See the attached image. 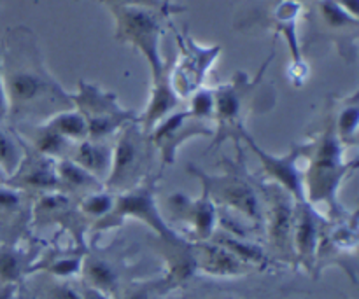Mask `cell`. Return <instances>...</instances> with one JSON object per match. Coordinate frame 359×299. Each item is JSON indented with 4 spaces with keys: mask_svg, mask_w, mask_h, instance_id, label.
I'll return each instance as SVG.
<instances>
[{
    "mask_svg": "<svg viewBox=\"0 0 359 299\" xmlns=\"http://www.w3.org/2000/svg\"><path fill=\"white\" fill-rule=\"evenodd\" d=\"M154 147L160 156L161 170L172 167L177 160V153L186 142L193 139H202V137H214V125L200 119L193 118L186 111H175L170 116L158 123L149 133Z\"/></svg>",
    "mask_w": 359,
    "mask_h": 299,
    "instance_id": "cell-9",
    "label": "cell"
},
{
    "mask_svg": "<svg viewBox=\"0 0 359 299\" xmlns=\"http://www.w3.org/2000/svg\"><path fill=\"white\" fill-rule=\"evenodd\" d=\"M114 193L107 191V189H100V191L84 196L83 200L77 202V205H79V212L83 214L90 223L95 224L111 214L112 207H114Z\"/></svg>",
    "mask_w": 359,
    "mask_h": 299,
    "instance_id": "cell-29",
    "label": "cell"
},
{
    "mask_svg": "<svg viewBox=\"0 0 359 299\" xmlns=\"http://www.w3.org/2000/svg\"><path fill=\"white\" fill-rule=\"evenodd\" d=\"M21 146H23V156L13 175L7 177V184L13 186L14 189H20L32 198L44 193L58 191L56 160L37 153L28 147L23 140H21Z\"/></svg>",
    "mask_w": 359,
    "mask_h": 299,
    "instance_id": "cell-13",
    "label": "cell"
},
{
    "mask_svg": "<svg viewBox=\"0 0 359 299\" xmlns=\"http://www.w3.org/2000/svg\"><path fill=\"white\" fill-rule=\"evenodd\" d=\"M72 104L86 119L88 139L91 140H114L123 126L139 121V114L123 107L114 93L84 81L72 95Z\"/></svg>",
    "mask_w": 359,
    "mask_h": 299,
    "instance_id": "cell-7",
    "label": "cell"
},
{
    "mask_svg": "<svg viewBox=\"0 0 359 299\" xmlns=\"http://www.w3.org/2000/svg\"><path fill=\"white\" fill-rule=\"evenodd\" d=\"M56 177H58V191L77 202L91 193L105 189L100 181H97L93 175L88 174L84 168H81L69 158L56 161Z\"/></svg>",
    "mask_w": 359,
    "mask_h": 299,
    "instance_id": "cell-20",
    "label": "cell"
},
{
    "mask_svg": "<svg viewBox=\"0 0 359 299\" xmlns=\"http://www.w3.org/2000/svg\"><path fill=\"white\" fill-rule=\"evenodd\" d=\"M0 56L11 125H37L74 109L72 95L63 90L42 62L34 32L27 27L7 32Z\"/></svg>",
    "mask_w": 359,
    "mask_h": 299,
    "instance_id": "cell-1",
    "label": "cell"
},
{
    "mask_svg": "<svg viewBox=\"0 0 359 299\" xmlns=\"http://www.w3.org/2000/svg\"><path fill=\"white\" fill-rule=\"evenodd\" d=\"M160 163V156L151 135L144 132L139 121L128 123L112 140L111 174L104 182L107 191L125 193L142 184L154 174V167Z\"/></svg>",
    "mask_w": 359,
    "mask_h": 299,
    "instance_id": "cell-4",
    "label": "cell"
},
{
    "mask_svg": "<svg viewBox=\"0 0 359 299\" xmlns=\"http://www.w3.org/2000/svg\"><path fill=\"white\" fill-rule=\"evenodd\" d=\"M258 193L262 196L263 226L266 240L273 251L280 256H293V223L294 200L283 188L269 181H256Z\"/></svg>",
    "mask_w": 359,
    "mask_h": 299,
    "instance_id": "cell-8",
    "label": "cell"
},
{
    "mask_svg": "<svg viewBox=\"0 0 359 299\" xmlns=\"http://www.w3.org/2000/svg\"><path fill=\"white\" fill-rule=\"evenodd\" d=\"M116 20V39L132 44L147 60L153 79L161 76L165 62L161 58L163 16L168 13L147 7H111Z\"/></svg>",
    "mask_w": 359,
    "mask_h": 299,
    "instance_id": "cell-6",
    "label": "cell"
},
{
    "mask_svg": "<svg viewBox=\"0 0 359 299\" xmlns=\"http://www.w3.org/2000/svg\"><path fill=\"white\" fill-rule=\"evenodd\" d=\"M163 287L168 289L165 280L160 284H137V286H132L130 289H126L123 293L121 299H158V293L163 291Z\"/></svg>",
    "mask_w": 359,
    "mask_h": 299,
    "instance_id": "cell-34",
    "label": "cell"
},
{
    "mask_svg": "<svg viewBox=\"0 0 359 299\" xmlns=\"http://www.w3.org/2000/svg\"><path fill=\"white\" fill-rule=\"evenodd\" d=\"M30 270V259L20 247L11 244L0 245V286L18 284Z\"/></svg>",
    "mask_w": 359,
    "mask_h": 299,
    "instance_id": "cell-23",
    "label": "cell"
},
{
    "mask_svg": "<svg viewBox=\"0 0 359 299\" xmlns=\"http://www.w3.org/2000/svg\"><path fill=\"white\" fill-rule=\"evenodd\" d=\"M342 9H346L351 16L358 18V0H335Z\"/></svg>",
    "mask_w": 359,
    "mask_h": 299,
    "instance_id": "cell-38",
    "label": "cell"
},
{
    "mask_svg": "<svg viewBox=\"0 0 359 299\" xmlns=\"http://www.w3.org/2000/svg\"><path fill=\"white\" fill-rule=\"evenodd\" d=\"M69 160H72L104 184L111 174L112 140L86 139L83 142H77Z\"/></svg>",
    "mask_w": 359,
    "mask_h": 299,
    "instance_id": "cell-19",
    "label": "cell"
},
{
    "mask_svg": "<svg viewBox=\"0 0 359 299\" xmlns=\"http://www.w3.org/2000/svg\"><path fill=\"white\" fill-rule=\"evenodd\" d=\"M42 299H81V289L70 284V280L53 279L51 284L42 291Z\"/></svg>",
    "mask_w": 359,
    "mask_h": 299,
    "instance_id": "cell-32",
    "label": "cell"
},
{
    "mask_svg": "<svg viewBox=\"0 0 359 299\" xmlns=\"http://www.w3.org/2000/svg\"><path fill=\"white\" fill-rule=\"evenodd\" d=\"M333 126H335V133L342 146L346 149L358 146V133H359V105H358V95L351 97L349 100L344 104L339 114L333 116Z\"/></svg>",
    "mask_w": 359,
    "mask_h": 299,
    "instance_id": "cell-24",
    "label": "cell"
},
{
    "mask_svg": "<svg viewBox=\"0 0 359 299\" xmlns=\"http://www.w3.org/2000/svg\"><path fill=\"white\" fill-rule=\"evenodd\" d=\"M102 4H107L109 7H147V9L163 11L170 14L175 7L170 6L168 0H98Z\"/></svg>",
    "mask_w": 359,
    "mask_h": 299,
    "instance_id": "cell-33",
    "label": "cell"
},
{
    "mask_svg": "<svg viewBox=\"0 0 359 299\" xmlns=\"http://www.w3.org/2000/svg\"><path fill=\"white\" fill-rule=\"evenodd\" d=\"M0 121H7V102L2 79V56H0Z\"/></svg>",
    "mask_w": 359,
    "mask_h": 299,
    "instance_id": "cell-36",
    "label": "cell"
},
{
    "mask_svg": "<svg viewBox=\"0 0 359 299\" xmlns=\"http://www.w3.org/2000/svg\"><path fill=\"white\" fill-rule=\"evenodd\" d=\"M44 123L49 128L55 130L58 135H62L63 139L69 140V142L72 144L83 142V140L88 139L86 119H84L83 114H81L79 111H76V109L58 112V114L51 116V118Z\"/></svg>",
    "mask_w": 359,
    "mask_h": 299,
    "instance_id": "cell-25",
    "label": "cell"
},
{
    "mask_svg": "<svg viewBox=\"0 0 359 299\" xmlns=\"http://www.w3.org/2000/svg\"><path fill=\"white\" fill-rule=\"evenodd\" d=\"M21 156H23L21 139L13 128L6 126V121H0V170L6 177L13 175L20 165Z\"/></svg>",
    "mask_w": 359,
    "mask_h": 299,
    "instance_id": "cell-27",
    "label": "cell"
},
{
    "mask_svg": "<svg viewBox=\"0 0 359 299\" xmlns=\"http://www.w3.org/2000/svg\"><path fill=\"white\" fill-rule=\"evenodd\" d=\"M18 293H20L18 284H4V286H0V299H16Z\"/></svg>",
    "mask_w": 359,
    "mask_h": 299,
    "instance_id": "cell-37",
    "label": "cell"
},
{
    "mask_svg": "<svg viewBox=\"0 0 359 299\" xmlns=\"http://www.w3.org/2000/svg\"><path fill=\"white\" fill-rule=\"evenodd\" d=\"M14 132L18 133L21 140L32 147L37 153L44 154V156L53 158V160H67L72 154V149L76 144L69 142L63 139L62 135L49 128L46 123H37V125H23V126H13Z\"/></svg>",
    "mask_w": 359,
    "mask_h": 299,
    "instance_id": "cell-18",
    "label": "cell"
},
{
    "mask_svg": "<svg viewBox=\"0 0 359 299\" xmlns=\"http://www.w3.org/2000/svg\"><path fill=\"white\" fill-rule=\"evenodd\" d=\"M237 160L223 161V174H209L191 163L186 167V172L200 182L202 191L212 200L219 212H228L252 228H258L263 224L262 196L256 181L248 174L241 144H237Z\"/></svg>",
    "mask_w": 359,
    "mask_h": 299,
    "instance_id": "cell-3",
    "label": "cell"
},
{
    "mask_svg": "<svg viewBox=\"0 0 359 299\" xmlns=\"http://www.w3.org/2000/svg\"><path fill=\"white\" fill-rule=\"evenodd\" d=\"M179 104H181V97L175 93L170 81V70L165 65L161 76L153 79L149 104L144 109L142 114H139V125L142 126L144 132L151 133L158 123L163 121L167 116L177 111Z\"/></svg>",
    "mask_w": 359,
    "mask_h": 299,
    "instance_id": "cell-17",
    "label": "cell"
},
{
    "mask_svg": "<svg viewBox=\"0 0 359 299\" xmlns=\"http://www.w3.org/2000/svg\"><path fill=\"white\" fill-rule=\"evenodd\" d=\"M181 56L177 65L170 70V81L175 93L182 98H189L196 90L203 88L210 67L221 55L219 46H200L189 35H177Z\"/></svg>",
    "mask_w": 359,
    "mask_h": 299,
    "instance_id": "cell-10",
    "label": "cell"
},
{
    "mask_svg": "<svg viewBox=\"0 0 359 299\" xmlns=\"http://www.w3.org/2000/svg\"><path fill=\"white\" fill-rule=\"evenodd\" d=\"M195 272L214 279H237L252 272L251 266L235 258L228 249L214 240L191 242Z\"/></svg>",
    "mask_w": 359,
    "mask_h": 299,
    "instance_id": "cell-16",
    "label": "cell"
},
{
    "mask_svg": "<svg viewBox=\"0 0 359 299\" xmlns=\"http://www.w3.org/2000/svg\"><path fill=\"white\" fill-rule=\"evenodd\" d=\"M300 149L307 161L302 168L305 202L318 209L326 221L344 219L349 212L340 202V189L356 168V160L347 161V149L337 137L333 114L311 140L300 144Z\"/></svg>",
    "mask_w": 359,
    "mask_h": 299,
    "instance_id": "cell-2",
    "label": "cell"
},
{
    "mask_svg": "<svg viewBox=\"0 0 359 299\" xmlns=\"http://www.w3.org/2000/svg\"><path fill=\"white\" fill-rule=\"evenodd\" d=\"M210 240L223 245V247L228 249L235 258H238L242 263L251 266L252 270L269 266L270 259L269 256H266V252L263 251L262 245L252 242L249 237H238V235H231L226 233V231L216 230V233H214V237L210 238Z\"/></svg>",
    "mask_w": 359,
    "mask_h": 299,
    "instance_id": "cell-21",
    "label": "cell"
},
{
    "mask_svg": "<svg viewBox=\"0 0 359 299\" xmlns=\"http://www.w3.org/2000/svg\"><path fill=\"white\" fill-rule=\"evenodd\" d=\"M81 277H83L84 286L104 291V293L111 294V296H114L116 289H118V273L105 259L86 258L84 256Z\"/></svg>",
    "mask_w": 359,
    "mask_h": 299,
    "instance_id": "cell-22",
    "label": "cell"
},
{
    "mask_svg": "<svg viewBox=\"0 0 359 299\" xmlns=\"http://www.w3.org/2000/svg\"><path fill=\"white\" fill-rule=\"evenodd\" d=\"M6 175H4V172L2 170H0V182H6Z\"/></svg>",
    "mask_w": 359,
    "mask_h": 299,
    "instance_id": "cell-40",
    "label": "cell"
},
{
    "mask_svg": "<svg viewBox=\"0 0 359 299\" xmlns=\"http://www.w3.org/2000/svg\"><path fill=\"white\" fill-rule=\"evenodd\" d=\"M323 20L332 28H351L358 27V18L351 16L346 9L339 6L335 0H321L319 2Z\"/></svg>",
    "mask_w": 359,
    "mask_h": 299,
    "instance_id": "cell-31",
    "label": "cell"
},
{
    "mask_svg": "<svg viewBox=\"0 0 359 299\" xmlns=\"http://www.w3.org/2000/svg\"><path fill=\"white\" fill-rule=\"evenodd\" d=\"M83 254H67L58 256V258H51L49 261H42L41 265H32L28 273L34 272H44L49 277L58 280H70L74 277L81 275V268H83Z\"/></svg>",
    "mask_w": 359,
    "mask_h": 299,
    "instance_id": "cell-28",
    "label": "cell"
},
{
    "mask_svg": "<svg viewBox=\"0 0 359 299\" xmlns=\"http://www.w3.org/2000/svg\"><path fill=\"white\" fill-rule=\"evenodd\" d=\"M326 219L309 202H294L293 256L294 261L312 270L318 263Z\"/></svg>",
    "mask_w": 359,
    "mask_h": 299,
    "instance_id": "cell-14",
    "label": "cell"
},
{
    "mask_svg": "<svg viewBox=\"0 0 359 299\" xmlns=\"http://www.w3.org/2000/svg\"><path fill=\"white\" fill-rule=\"evenodd\" d=\"M160 175H153L142 184L135 186L133 189H128L125 193H118L114 198V207L111 214L104 217L102 221L93 224V230L105 231L112 228L121 226L125 221L133 219L142 223L144 226L149 228L156 238L165 242H182L186 240L175 228L170 226L165 219L163 212L158 207L156 200V188Z\"/></svg>",
    "mask_w": 359,
    "mask_h": 299,
    "instance_id": "cell-5",
    "label": "cell"
},
{
    "mask_svg": "<svg viewBox=\"0 0 359 299\" xmlns=\"http://www.w3.org/2000/svg\"><path fill=\"white\" fill-rule=\"evenodd\" d=\"M34 198L25 195L20 189H14L7 182H0V224H9L20 221L25 210L32 212Z\"/></svg>",
    "mask_w": 359,
    "mask_h": 299,
    "instance_id": "cell-26",
    "label": "cell"
},
{
    "mask_svg": "<svg viewBox=\"0 0 359 299\" xmlns=\"http://www.w3.org/2000/svg\"><path fill=\"white\" fill-rule=\"evenodd\" d=\"M81 299H114L111 294L104 293V291H98L95 287L90 286H81Z\"/></svg>",
    "mask_w": 359,
    "mask_h": 299,
    "instance_id": "cell-35",
    "label": "cell"
},
{
    "mask_svg": "<svg viewBox=\"0 0 359 299\" xmlns=\"http://www.w3.org/2000/svg\"><path fill=\"white\" fill-rule=\"evenodd\" d=\"M165 209L172 223H181L188 228L189 242H207L216 233L219 209L203 191L196 198L184 193H172L165 200Z\"/></svg>",
    "mask_w": 359,
    "mask_h": 299,
    "instance_id": "cell-12",
    "label": "cell"
},
{
    "mask_svg": "<svg viewBox=\"0 0 359 299\" xmlns=\"http://www.w3.org/2000/svg\"><path fill=\"white\" fill-rule=\"evenodd\" d=\"M30 219L34 221L35 226H48V224H62L69 228L77 237L83 233L84 224L90 223L83 214L79 212L77 200L63 195L60 191L44 193V195L35 196L32 202Z\"/></svg>",
    "mask_w": 359,
    "mask_h": 299,
    "instance_id": "cell-15",
    "label": "cell"
},
{
    "mask_svg": "<svg viewBox=\"0 0 359 299\" xmlns=\"http://www.w3.org/2000/svg\"><path fill=\"white\" fill-rule=\"evenodd\" d=\"M212 299H237V298H235V296H216Z\"/></svg>",
    "mask_w": 359,
    "mask_h": 299,
    "instance_id": "cell-39",
    "label": "cell"
},
{
    "mask_svg": "<svg viewBox=\"0 0 359 299\" xmlns=\"http://www.w3.org/2000/svg\"><path fill=\"white\" fill-rule=\"evenodd\" d=\"M241 142H244L258 158L263 174H265V181L283 188L287 195L293 196L294 202H305L304 172L298 167V161L302 160L300 144L291 147V151H287L286 154H272L259 147L248 130L242 132Z\"/></svg>",
    "mask_w": 359,
    "mask_h": 299,
    "instance_id": "cell-11",
    "label": "cell"
},
{
    "mask_svg": "<svg viewBox=\"0 0 359 299\" xmlns=\"http://www.w3.org/2000/svg\"><path fill=\"white\" fill-rule=\"evenodd\" d=\"M214 109H216V102H214V90L210 88H200L189 97L188 112L200 121L214 125Z\"/></svg>",
    "mask_w": 359,
    "mask_h": 299,
    "instance_id": "cell-30",
    "label": "cell"
}]
</instances>
